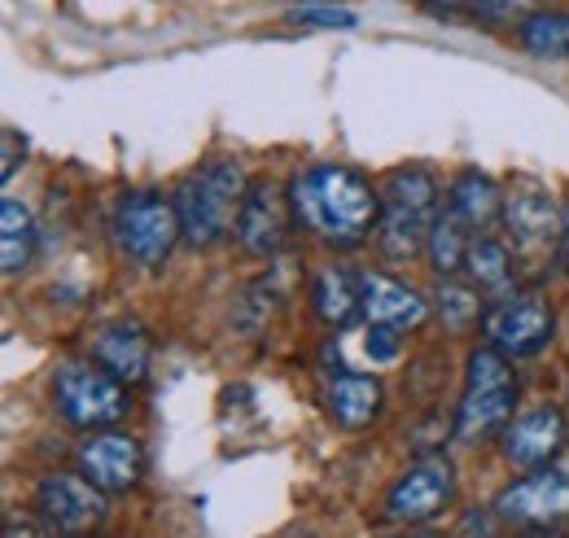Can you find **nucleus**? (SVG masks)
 I'll use <instances>...</instances> for the list:
<instances>
[{
    "label": "nucleus",
    "mask_w": 569,
    "mask_h": 538,
    "mask_svg": "<svg viewBox=\"0 0 569 538\" xmlns=\"http://www.w3.org/2000/svg\"><path fill=\"white\" fill-rule=\"evenodd\" d=\"M447 206L473 228V232H487L503 219V189L487 171H460L456 185H451V198Z\"/></svg>",
    "instance_id": "obj_19"
},
{
    "label": "nucleus",
    "mask_w": 569,
    "mask_h": 538,
    "mask_svg": "<svg viewBox=\"0 0 569 538\" xmlns=\"http://www.w3.org/2000/svg\"><path fill=\"white\" fill-rule=\"evenodd\" d=\"M561 210H566V241H561V255H566V263H569V202L561 206Z\"/></svg>",
    "instance_id": "obj_30"
},
{
    "label": "nucleus",
    "mask_w": 569,
    "mask_h": 538,
    "mask_svg": "<svg viewBox=\"0 0 569 538\" xmlns=\"http://www.w3.org/2000/svg\"><path fill=\"white\" fill-rule=\"evenodd\" d=\"M289 22L298 27H316V31H356L359 18L351 9H338V4H302L289 13Z\"/></svg>",
    "instance_id": "obj_25"
},
{
    "label": "nucleus",
    "mask_w": 569,
    "mask_h": 538,
    "mask_svg": "<svg viewBox=\"0 0 569 538\" xmlns=\"http://www.w3.org/2000/svg\"><path fill=\"white\" fill-rule=\"evenodd\" d=\"M92 359L106 372H114L119 381H128V386L144 381V372H149V333H144V325H137V320H114V325L97 329V337H92Z\"/></svg>",
    "instance_id": "obj_17"
},
{
    "label": "nucleus",
    "mask_w": 569,
    "mask_h": 538,
    "mask_svg": "<svg viewBox=\"0 0 569 538\" xmlns=\"http://www.w3.org/2000/svg\"><path fill=\"white\" fill-rule=\"evenodd\" d=\"M36 241H40V232H36L31 210L13 202V198H4L0 202V268H4V276H22L31 268Z\"/></svg>",
    "instance_id": "obj_20"
},
{
    "label": "nucleus",
    "mask_w": 569,
    "mask_h": 538,
    "mask_svg": "<svg viewBox=\"0 0 569 538\" xmlns=\"http://www.w3.org/2000/svg\"><path fill=\"white\" fill-rule=\"evenodd\" d=\"M438 180L426 167H399L381 180V215H377V250L390 263H412L429 241L438 219Z\"/></svg>",
    "instance_id": "obj_3"
},
{
    "label": "nucleus",
    "mask_w": 569,
    "mask_h": 538,
    "mask_svg": "<svg viewBox=\"0 0 569 538\" xmlns=\"http://www.w3.org/2000/svg\"><path fill=\"white\" fill-rule=\"evenodd\" d=\"M27 153V140H18L13 128H4V167H0V176L4 180H13V171H18V158Z\"/></svg>",
    "instance_id": "obj_28"
},
{
    "label": "nucleus",
    "mask_w": 569,
    "mask_h": 538,
    "mask_svg": "<svg viewBox=\"0 0 569 538\" xmlns=\"http://www.w3.org/2000/svg\"><path fill=\"white\" fill-rule=\"evenodd\" d=\"M289 206H293V219L325 246L359 250L377 228L381 189H372V180L356 167L316 162L289 180Z\"/></svg>",
    "instance_id": "obj_1"
},
{
    "label": "nucleus",
    "mask_w": 569,
    "mask_h": 538,
    "mask_svg": "<svg viewBox=\"0 0 569 538\" xmlns=\"http://www.w3.org/2000/svg\"><path fill=\"white\" fill-rule=\"evenodd\" d=\"M539 9V0H473V18H482L487 27H499V22H526L530 13Z\"/></svg>",
    "instance_id": "obj_26"
},
{
    "label": "nucleus",
    "mask_w": 569,
    "mask_h": 538,
    "mask_svg": "<svg viewBox=\"0 0 569 538\" xmlns=\"http://www.w3.org/2000/svg\"><path fill=\"white\" fill-rule=\"evenodd\" d=\"M53 407L74 429H110L132 411L128 381L92 363H62L53 377Z\"/></svg>",
    "instance_id": "obj_6"
},
{
    "label": "nucleus",
    "mask_w": 569,
    "mask_h": 538,
    "mask_svg": "<svg viewBox=\"0 0 569 538\" xmlns=\"http://www.w3.org/2000/svg\"><path fill=\"white\" fill-rule=\"evenodd\" d=\"M521 44H526V53H535L543 62H569V13L535 9L521 22Z\"/></svg>",
    "instance_id": "obj_24"
},
{
    "label": "nucleus",
    "mask_w": 569,
    "mask_h": 538,
    "mask_svg": "<svg viewBox=\"0 0 569 538\" xmlns=\"http://www.w3.org/2000/svg\"><path fill=\"white\" fill-rule=\"evenodd\" d=\"M311 311L320 316V325L329 329H347L359 311V276L347 268H320L311 276Z\"/></svg>",
    "instance_id": "obj_18"
},
{
    "label": "nucleus",
    "mask_w": 569,
    "mask_h": 538,
    "mask_svg": "<svg viewBox=\"0 0 569 538\" xmlns=\"http://www.w3.org/2000/svg\"><path fill=\"white\" fill-rule=\"evenodd\" d=\"M503 228H508L512 255L526 268H548L566 241V210H557L552 193L539 180L517 176L503 189Z\"/></svg>",
    "instance_id": "obj_5"
},
{
    "label": "nucleus",
    "mask_w": 569,
    "mask_h": 538,
    "mask_svg": "<svg viewBox=\"0 0 569 538\" xmlns=\"http://www.w3.org/2000/svg\"><path fill=\"white\" fill-rule=\"evenodd\" d=\"M426 9H433V13H469L473 9V0H426Z\"/></svg>",
    "instance_id": "obj_29"
},
{
    "label": "nucleus",
    "mask_w": 569,
    "mask_h": 538,
    "mask_svg": "<svg viewBox=\"0 0 569 538\" xmlns=\"http://www.w3.org/2000/svg\"><path fill=\"white\" fill-rule=\"evenodd\" d=\"M359 307H363L368 325H390V329H403V333L426 325L429 316V302L417 289H408V285H399L381 271H359Z\"/></svg>",
    "instance_id": "obj_15"
},
{
    "label": "nucleus",
    "mask_w": 569,
    "mask_h": 538,
    "mask_svg": "<svg viewBox=\"0 0 569 538\" xmlns=\"http://www.w3.org/2000/svg\"><path fill=\"white\" fill-rule=\"evenodd\" d=\"M496 517L508 526L526 530H557L569 521V472L552 469H526L521 481H512L496 499Z\"/></svg>",
    "instance_id": "obj_10"
},
{
    "label": "nucleus",
    "mask_w": 569,
    "mask_h": 538,
    "mask_svg": "<svg viewBox=\"0 0 569 538\" xmlns=\"http://www.w3.org/2000/svg\"><path fill=\"white\" fill-rule=\"evenodd\" d=\"M465 271H469V280H473L482 293L503 298V293H512L517 255H508V246H503V241H496V237H473L469 259H465Z\"/></svg>",
    "instance_id": "obj_22"
},
{
    "label": "nucleus",
    "mask_w": 569,
    "mask_h": 538,
    "mask_svg": "<svg viewBox=\"0 0 569 538\" xmlns=\"http://www.w3.org/2000/svg\"><path fill=\"white\" fill-rule=\"evenodd\" d=\"M289 215H293L289 193H281L272 180H259V185H250V193H246V202H241L232 237H237V246H241L246 255L272 259L284 246V237H289Z\"/></svg>",
    "instance_id": "obj_14"
},
{
    "label": "nucleus",
    "mask_w": 569,
    "mask_h": 538,
    "mask_svg": "<svg viewBox=\"0 0 569 538\" xmlns=\"http://www.w3.org/2000/svg\"><path fill=\"white\" fill-rule=\"evenodd\" d=\"M302 4H338V0H302Z\"/></svg>",
    "instance_id": "obj_31"
},
{
    "label": "nucleus",
    "mask_w": 569,
    "mask_h": 538,
    "mask_svg": "<svg viewBox=\"0 0 569 538\" xmlns=\"http://www.w3.org/2000/svg\"><path fill=\"white\" fill-rule=\"evenodd\" d=\"M320 404H325L333 425H342V429H363V425H372L377 411H381V381L368 377V372L338 368V372H329Z\"/></svg>",
    "instance_id": "obj_16"
},
{
    "label": "nucleus",
    "mask_w": 569,
    "mask_h": 538,
    "mask_svg": "<svg viewBox=\"0 0 569 538\" xmlns=\"http://www.w3.org/2000/svg\"><path fill=\"white\" fill-rule=\"evenodd\" d=\"M456 499V469L447 456H421L412 460L403 477L386 495V521L395 526H426L442 517Z\"/></svg>",
    "instance_id": "obj_9"
},
{
    "label": "nucleus",
    "mask_w": 569,
    "mask_h": 538,
    "mask_svg": "<svg viewBox=\"0 0 569 538\" xmlns=\"http://www.w3.org/2000/svg\"><path fill=\"white\" fill-rule=\"evenodd\" d=\"M246 193H250V180H246V171H241L237 158H211L198 171H189L180 180L176 198H171L176 210H180L184 241L198 246V250L219 246L237 228V215H241Z\"/></svg>",
    "instance_id": "obj_2"
},
{
    "label": "nucleus",
    "mask_w": 569,
    "mask_h": 538,
    "mask_svg": "<svg viewBox=\"0 0 569 538\" xmlns=\"http://www.w3.org/2000/svg\"><path fill=\"white\" fill-rule=\"evenodd\" d=\"M512 404H517V377H512V359L482 346L469 355V381H465V399L456 407V442L460 447H482L499 438L512 420Z\"/></svg>",
    "instance_id": "obj_4"
},
{
    "label": "nucleus",
    "mask_w": 569,
    "mask_h": 538,
    "mask_svg": "<svg viewBox=\"0 0 569 538\" xmlns=\"http://www.w3.org/2000/svg\"><path fill=\"white\" fill-rule=\"evenodd\" d=\"M552 302L539 289H512L503 298H491L487 316H482V333L487 346L503 350L508 359H530L552 341Z\"/></svg>",
    "instance_id": "obj_8"
},
{
    "label": "nucleus",
    "mask_w": 569,
    "mask_h": 538,
    "mask_svg": "<svg viewBox=\"0 0 569 538\" xmlns=\"http://www.w3.org/2000/svg\"><path fill=\"white\" fill-rule=\"evenodd\" d=\"M180 237V210L162 193H128L114 210V241L144 271L162 268Z\"/></svg>",
    "instance_id": "obj_7"
},
{
    "label": "nucleus",
    "mask_w": 569,
    "mask_h": 538,
    "mask_svg": "<svg viewBox=\"0 0 569 538\" xmlns=\"http://www.w3.org/2000/svg\"><path fill=\"white\" fill-rule=\"evenodd\" d=\"M74 460H79V472L88 481H97L106 495L132 490L144 472L141 442L132 434H119V429H88V438L79 442Z\"/></svg>",
    "instance_id": "obj_13"
},
{
    "label": "nucleus",
    "mask_w": 569,
    "mask_h": 538,
    "mask_svg": "<svg viewBox=\"0 0 569 538\" xmlns=\"http://www.w3.org/2000/svg\"><path fill=\"white\" fill-rule=\"evenodd\" d=\"M503 442V460L512 469H543L552 465L569 442V420L557 404H539L521 411L517 420H508V429L499 434Z\"/></svg>",
    "instance_id": "obj_12"
},
{
    "label": "nucleus",
    "mask_w": 569,
    "mask_h": 538,
    "mask_svg": "<svg viewBox=\"0 0 569 538\" xmlns=\"http://www.w3.org/2000/svg\"><path fill=\"white\" fill-rule=\"evenodd\" d=\"M399 333H403V329L368 325V355H372V359H395V355H399Z\"/></svg>",
    "instance_id": "obj_27"
},
{
    "label": "nucleus",
    "mask_w": 569,
    "mask_h": 538,
    "mask_svg": "<svg viewBox=\"0 0 569 538\" xmlns=\"http://www.w3.org/2000/svg\"><path fill=\"white\" fill-rule=\"evenodd\" d=\"M433 302H438V316H442V329L447 333H469L473 325H482V316H487V298H482V289L469 280H456V276H438V293H433Z\"/></svg>",
    "instance_id": "obj_23"
},
{
    "label": "nucleus",
    "mask_w": 569,
    "mask_h": 538,
    "mask_svg": "<svg viewBox=\"0 0 569 538\" xmlns=\"http://www.w3.org/2000/svg\"><path fill=\"white\" fill-rule=\"evenodd\" d=\"M473 228L447 206L438 210L433 228H429V241H426V255H429V268L438 276H460L465 271V259H469V246H473Z\"/></svg>",
    "instance_id": "obj_21"
},
{
    "label": "nucleus",
    "mask_w": 569,
    "mask_h": 538,
    "mask_svg": "<svg viewBox=\"0 0 569 538\" xmlns=\"http://www.w3.org/2000/svg\"><path fill=\"white\" fill-rule=\"evenodd\" d=\"M36 517L44 530L83 535L106 521V490L83 472H49L36 486Z\"/></svg>",
    "instance_id": "obj_11"
}]
</instances>
